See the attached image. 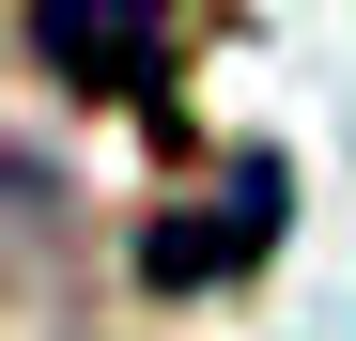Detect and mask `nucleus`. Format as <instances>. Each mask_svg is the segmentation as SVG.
<instances>
[{
	"instance_id": "f257e3e1",
	"label": "nucleus",
	"mask_w": 356,
	"mask_h": 341,
	"mask_svg": "<svg viewBox=\"0 0 356 341\" xmlns=\"http://www.w3.org/2000/svg\"><path fill=\"white\" fill-rule=\"evenodd\" d=\"M186 0H31V47L47 78L93 93V109H170V78H186Z\"/></svg>"
}]
</instances>
